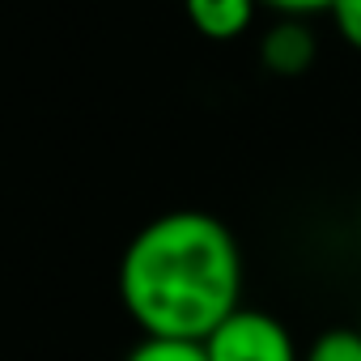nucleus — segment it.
I'll list each match as a JSON object with an SVG mask.
<instances>
[{
	"label": "nucleus",
	"mask_w": 361,
	"mask_h": 361,
	"mask_svg": "<svg viewBox=\"0 0 361 361\" xmlns=\"http://www.w3.org/2000/svg\"><path fill=\"white\" fill-rule=\"evenodd\" d=\"M119 302L140 336L209 340L243 306V251L234 230L200 209L145 221L119 259Z\"/></svg>",
	"instance_id": "obj_1"
},
{
	"label": "nucleus",
	"mask_w": 361,
	"mask_h": 361,
	"mask_svg": "<svg viewBox=\"0 0 361 361\" xmlns=\"http://www.w3.org/2000/svg\"><path fill=\"white\" fill-rule=\"evenodd\" d=\"M209 361H302V348L293 344L289 327L255 306H238L209 340Z\"/></svg>",
	"instance_id": "obj_2"
},
{
	"label": "nucleus",
	"mask_w": 361,
	"mask_h": 361,
	"mask_svg": "<svg viewBox=\"0 0 361 361\" xmlns=\"http://www.w3.org/2000/svg\"><path fill=\"white\" fill-rule=\"evenodd\" d=\"M319 56L314 26L306 18H276L259 39V64L272 77H302Z\"/></svg>",
	"instance_id": "obj_3"
},
{
	"label": "nucleus",
	"mask_w": 361,
	"mask_h": 361,
	"mask_svg": "<svg viewBox=\"0 0 361 361\" xmlns=\"http://www.w3.org/2000/svg\"><path fill=\"white\" fill-rule=\"evenodd\" d=\"M183 13H188L192 30L204 35L209 43H230L251 30L259 0H183Z\"/></svg>",
	"instance_id": "obj_4"
},
{
	"label": "nucleus",
	"mask_w": 361,
	"mask_h": 361,
	"mask_svg": "<svg viewBox=\"0 0 361 361\" xmlns=\"http://www.w3.org/2000/svg\"><path fill=\"white\" fill-rule=\"evenodd\" d=\"M123 361H209L204 340H166V336H140Z\"/></svg>",
	"instance_id": "obj_5"
},
{
	"label": "nucleus",
	"mask_w": 361,
	"mask_h": 361,
	"mask_svg": "<svg viewBox=\"0 0 361 361\" xmlns=\"http://www.w3.org/2000/svg\"><path fill=\"white\" fill-rule=\"evenodd\" d=\"M302 361H361V331L357 327H331L310 340Z\"/></svg>",
	"instance_id": "obj_6"
},
{
	"label": "nucleus",
	"mask_w": 361,
	"mask_h": 361,
	"mask_svg": "<svg viewBox=\"0 0 361 361\" xmlns=\"http://www.w3.org/2000/svg\"><path fill=\"white\" fill-rule=\"evenodd\" d=\"M327 18H331L336 35H340L353 51H361V0H336Z\"/></svg>",
	"instance_id": "obj_7"
},
{
	"label": "nucleus",
	"mask_w": 361,
	"mask_h": 361,
	"mask_svg": "<svg viewBox=\"0 0 361 361\" xmlns=\"http://www.w3.org/2000/svg\"><path fill=\"white\" fill-rule=\"evenodd\" d=\"M336 0H259V9H272L276 18H314V13H331Z\"/></svg>",
	"instance_id": "obj_8"
},
{
	"label": "nucleus",
	"mask_w": 361,
	"mask_h": 361,
	"mask_svg": "<svg viewBox=\"0 0 361 361\" xmlns=\"http://www.w3.org/2000/svg\"><path fill=\"white\" fill-rule=\"evenodd\" d=\"M357 331H361V314H357Z\"/></svg>",
	"instance_id": "obj_9"
}]
</instances>
